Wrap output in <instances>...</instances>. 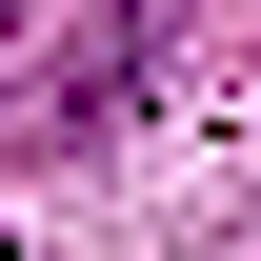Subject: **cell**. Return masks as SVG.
Returning a JSON list of instances; mask_svg holds the SVG:
<instances>
[{"instance_id":"cell-1","label":"cell","mask_w":261,"mask_h":261,"mask_svg":"<svg viewBox=\"0 0 261 261\" xmlns=\"http://www.w3.org/2000/svg\"><path fill=\"white\" fill-rule=\"evenodd\" d=\"M0 40H20V0H0Z\"/></svg>"}]
</instances>
